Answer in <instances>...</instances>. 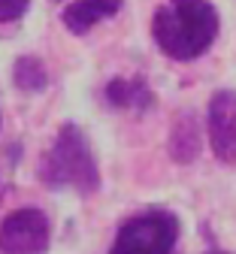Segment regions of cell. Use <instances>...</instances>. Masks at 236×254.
<instances>
[{"instance_id":"obj_3","label":"cell","mask_w":236,"mask_h":254,"mask_svg":"<svg viewBox=\"0 0 236 254\" xmlns=\"http://www.w3.org/2000/svg\"><path fill=\"white\" fill-rule=\"evenodd\" d=\"M176 239H179L176 215L163 209H152L124 221L109 254H170Z\"/></svg>"},{"instance_id":"obj_8","label":"cell","mask_w":236,"mask_h":254,"mask_svg":"<svg viewBox=\"0 0 236 254\" xmlns=\"http://www.w3.org/2000/svg\"><path fill=\"white\" fill-rule=\"evenodd\" d=\"M170 154L179 164H191L200 154V121L191 112H182L170 130Z\"/></svg>"},{"instance_id":"obj_2","label":"cell","mask_w":236,"mask_h":254,"mask_svg":"<svg viewBox=\"0 0 236 254\" xmlns=\"http://www.w3.org/2000/svg\"><path fill=\"white\" fill-rule=\"evenodd\" d=\"M40 182L46 188H73L76 194L91 197L100 188V170L91 145L76 124H61L55 145L43 154Z\"/></svg>"},{"instance_id":"obj_9","label":"cell","mask_w":236,"mask_h":254,"mask_svg":"<svg viewBox=\"0 0 236 254\" xmlns=\"http://www.w3.org/2000/svg\"><path fill=\"white\" fill-rule=\"evenodd\" d=\"M12 79H15V88L30 91V94H40V91L49 85V70H46V64H43L37 55H21V58L15 61Z\"/></svg>"},{"instance_id":"obj_4","label":"cell","mask_w":236,"mask_h":254,"mask_svg":"<svg viewBox=\"0 0 236 254\" xmlns=\"http://www.w3.org/2000/svg\"><path fill=\"white\" fill-rule=\"evenodd\" d=\"M49 242H52L49 218L33 206L15 209L0 224V251L3 254H43Z\"/></svg>"},{"instance_id":"obj_6","label":"cell","mask_w":236,"mask_h":254,"mask_svg":"<svg viewBox=\"0 0 236 254\" xmlns=\"http://www.w3.org/2000/svg\"><path fill=\"white\" fill-rule=\"evenodd\" d=\"M118 9H121V0H76V3H70L64 9L61 18H64V27L70 30V34L82 37L97 21L115 15Z\"/></svg>"},{"instance_id":"obj_10","label":"cell","mask_w":236,"mask_h":254,"mask_svg":"<svg viewBox=\"0 0 236 254\" xmlns=\"http://www.w3.org/2000/svg\"><path fill=\"white\" fill-rule=\"evenodd\" d=\"M30 6V0H0V24L3 21H18Z\"/></svg>"},{"instance_id":"obj_11","label":"cell","mask_w":236,"mask_h":254,"mask_svg":"<svg viewBox=\"0 0 236 254\" xmlns=\"http://www.w3.org/2000/svg\"><path fill=\"white\" fill-rule=\"evenodd\" d=\"M206 254H230V251H218V248H212V251H206Z\"/></svg>"},{"instance_id":"obj_7","label":"cell","mask_w":236,"mask_h":254,"mask_svg":"<svg viewBox=\"0 0 236 254\" xmlns=\"http://www.w3.org/2000/svg\"><path fill=\"white\" fill-rule=\"evenodd\" d=\"M103 94H106V103L115 106V109L146 112L155 103V94H152L149 82L140 79V76H133V79H112V82H106Z\"/></svg>"},{"instance_id":"obj_1","label":"cell","mask_w":236,"mask_h":254,"mask_svg":"<svg viewBox=\"0 0 236 254\" xmlns=\"http://www.w3.org/2000/svg\"><path fill=\"white\" fill-rule=\"evenodd\" d=\"M152 37L173 61H194L218 37V9L209 0H170L155 9Z\"/></svg>"},{"instance_id":"obj_5","label":"cell","mask_w":236,"mask_h":254,"mask_svg":"<svg viewBox=\"0 0 236 254\" xmlns=\"http://www.w3.org/2000/svg\"><path fill=\"white\" fill-rule=\"evenodd\" d=\"M209 145L221 164H236V91L221 88L209 100Z\"/></svg>"}]
</instances>
